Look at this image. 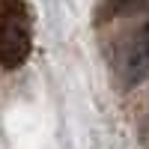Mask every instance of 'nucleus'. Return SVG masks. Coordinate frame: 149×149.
Instances as JSON below:
<instances>
[{"instance_id":"obj_1","label":"nucleus","mask_w":149,"mask_h":149,"mask_svg":"<svg viewBox=\"0 0 149 149\" xmlns=\"http://www.w3.org/2000/svg\"><path fill=\"white\" fill-rule=\"evenodd\" d=\"M30 12L24 0H0V66L18 69L30 57Z\"/></svg>"},{"instance_id":"obj_2","label":"nucleus","mask_w":149,"mask_h":149,"mask_svg":"<svg viewBox=\"0 0 149 149\" xmlns=\"http://www.w3.org/2000/svg\"><path fill=\"white\" fill-rule=\"evenodd\" d=\"M119 74L125 84H140L149 74V24H143L140 33L122 48L119 54Z\"/></svg>"},{"instance_id":"obj_3","label":"nucleus","mask_w":149,"mask_h":149,"mask_svg":"<svg viewBox=\"0 0 149 149\" xmlns=\"http://www.w3.org/2000/svg\"><path fill=\"white\" fill-rule=\"evenodd\" d=\"M107 3H110V9H113L116 15H125V12H134V9L146 6L149 0H107Z\"/></svg>"},{"instance_id":"obj_4","label":"nucleus","mask_w":149,"mask_h":149,"mask_svg":"<svg viewBox=\"0 0 149 149\" xmlns=\"http://www.w3.org/2000/svg\"><path fill=\"white\" fill-rule=\"evenodd\" d=\"M143 140H146V146H149V119L143 122Z\"/></svg>"}]
</instances>
